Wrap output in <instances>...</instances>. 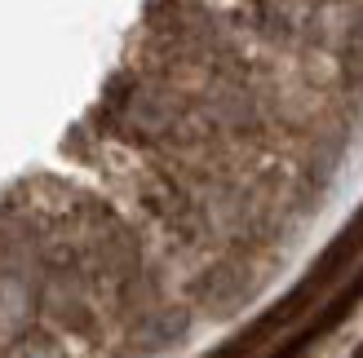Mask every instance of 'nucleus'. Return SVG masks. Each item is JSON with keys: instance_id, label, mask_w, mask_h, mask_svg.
I'll return each mask as SVG.
<instances>
[{"instance_id": "1", "label": "nucleus", "mask_w": 363, "mask_h": 358, "mask_svg": "<svg viewBox=\"0 0 363 358\" xmlns=\"http://www.w3.org/2000/svg\"><path fill=\"white\" fill-rule=\"evenodd\" d=\"M354 358H363V345H359V354H354Z\"/></svg>"}]
</instances>
